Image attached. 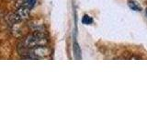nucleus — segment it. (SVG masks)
<instances>
[{"label":"nucleus","mask_w":147,"mask_h":138,"mask_svg":"<svg viewBox=\"0 0 147 138\" xmlns=\"http://www.w3.org/2000/svg\"><path fill=\"white\" fill-rule=\"evenodd\" d=\"M93 22V18L91 17H89L88 15H85L82 18V23L83 24H86V25H90L91 23Z\"/></svg>","instance_id":"nucleus-6"},{"label":"nucleus","mask_w":147,"mask_h":138,"mask_svg":"<svg viewBox=\"0 0 147 138\" xmlns=\"http://www.w3.org/2000/svg\"><path fill=\"white\" fill-rule=\"evenodd\" d=\"M51 53V50L47 46H37V47L31 48L29 52L30 58L32 59H39V58H44Z\"/></svg>","instance_id":"nucleus-2"},{"label":"nucleus","mask_w":147,"mask_h":138,"mask_svg":"<svg viewBox=\"0 0 147 138\" xmlns=\"http://www.w3.org/2000/svg\"><path fill=\"white\" fill-rule=\"evenodd\" d=\"M48 43L46 35L41 32H37L35 34L28 36L24 40V46L27 48H34L37 46H44Z\"/></svg>","instance_id":"nucleus-1"},{"label":"nucleus","mask_w":147,"mask_h":138,"mask_svg":"<svg viewBox=\"0 0 147 138\" xmlns=\"http://www.w3.org/2000/svg\"><path fill=\"white\" fill-rule=\"evenodd\" d=\"M74 53H75L76 59H81V50L77 43H74Z\"/></svg>","instance_id":"nucleus-5"},{"label":"nucleus","mask_w":147,"mask_h":138,"mask_svg":"<svg viewBox=\"0 0 147 138\" xmlns=\"http://www.w3.org/2000/svg\"><path fill=\"white\" fill-rule=\"evenodd\" d=\"M30 8L26 6H22L14 14V20L15 21H20V20H26L30 18Z\"/></svg>","instance_id":"nucleus-3"},{"label":"nucleus","mask_w":147,"mask_h":138,"mask_svg":"<svg viewBox=\"0 0 147 138\" xmlns=\"http://www.w3.org/2000/svg\"><path fill=\"white\" fill-rule=\"evenodd\" d=\"M128 6L130 7L131 9L134 11H142L141 5L138 3L136 0H128Z\"/></svg>","instance_id":"nucleus-4"},{"label":"nucleus","mask_w":147,"mask_h":138,"mask_svg":"<svg viewBox=\"0 0 147 138\" xmlns=\"http://www.w3.org/2000/svg\"><path fill=\"white\" fill-rule=\"evenodd\" d=\"M36 1H37V0H25V5H24V6L28 7L29 8H30V7H32L34 6Z\"/></svg>","instance_id":"nucleus-7"}]
</instances>
